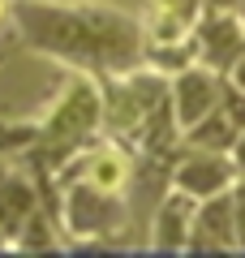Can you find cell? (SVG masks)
Segmentation results:
<instances>
[{
	"label": "cell",
	"instance_id": "obj_1",
	"mask_svg": "<svg viewBox=\"0 0 245 258\" xmlns=\"http://www.w3.org/2000/svg\"><path fill=\"white\" fill-rule=\"evenodd\" d=\"M18 22L26 39L43 52L95 64V69H125L138 56V26L125 13L73 5V0H26L18 5Z\"/></svg>",
	"mask_w": 245,
	"mask_h": 258
},
{
	"label": "cell",
	"instance_id": "obj_2",
	"mask_svg": "<svg viewBox=\"0 0 245 258\" xmlns=\"http://www.w3.org/2000/svg\"><path fill=\"white\" fill-rule=\"evenodd\" d=\"M95 125H99V95L82 82L60 99V108L52 112V120H47V129H43V138H47V147L69 151L73 142H82Z\"/></svg>",
	"mask_w": 245,
	"mask_h": 258
},
{
	"label": "cell",
	"instance_id": "obj_3",
	"mask_svg": "<svg viewBox=\"0 0 245 258\" xmlns=\"http://www.w3.org/2000/svg\"><path fill=\"white\" fill-rule=\"evenodd\" d=\"M245 52V26L228 18V9H215L211 18L198 22V60L211 69H232Z\"/></svg>",
	"mask_w": 245,
	"mask_h": 258
},
{
	"label": "cell",
	"instance_id": "obj_4",
	"mask_svg": "<svg viewBox=\"0 0 245 258\" xmlns=\"http://www.w3.org/2000/svg\"><path fill=\"white\" fill-rule=\"evenodd\" d=\"M241 134H245V91L241 95L228 91L224 99H219V108L207 112V116L190 129V142L202 147V151H228V147L241 142Z\"/></svg>",
	"mask_w": 245,
	"mask_h": 258
},
{
	"label": "cell",
	"instance_id": "obj_5",
	"mask_svg": "<svg viewBox=\"0 0 245 258\" xmlns=\"http://www.w3.org/2000/svg\"><path fill=\"white\" fill-rule=\"evenodd\" d=\"M219 99H224V91H219V82H215L211 69H181V78H176V95H172L176 125L194 129L207 112L219 108Z\"/></svg>",
	"mask_w": 245,
	"mask_h": 258
},
{
	"label": "cell",
	"instance_id": "obj_6",
	"mask_svg": "<svg viewBox=\"0 0 245 258\" xmlns=\"http://www.w3.org/2000/svg\"><path fill=\"white\" fill-rule=\"evenodd\" d=\"M232 185V168L219 155H194L176 168V189L185 198H215Z\"/></svg>",
	"mask_w": 245,
	"mask_h": 258
},
{
	"label": "cell",
	"instance_id": "obj_7",
	"mask_svg": "<svg viewBox=\"0 0 245 258\" xmlns=\"http://www.w3.org/2000/svg\"><path fill=\"white\" fill-rule=\"evenodd\" d=\"M194 249H236V220H232V198H211L194 215Z\"/></svg>",
	"mask_w": 245,
	"mask_h": 258
},
{
	"label": "cell",
	"instance_id": "obj_8",
	"mask_svg": "<svg viewBox=\"0 0 245 258\" xmlns=\"http://www.w3.org/2000/svg\"><path fill=\"white\" fill-rule=\"evenodd\" d=\"M112 215V203H108V189L99 185H86V189H73L69 194V224L73 232H99Z\"/></svg>",
	"mask_w": 245,
	"mask_h": 258
},
{
	"label": "cell",
	"instance_id": "obj_9",
	"mask_svg": "<svg viewBox=\"0 0 245 258\" xmlns=\"http://www.w3.org/2000/svg\"><path fill=\"white\" fill-rule=\"evenodd\" d=\"M198 9H202V0H159L155 39H159V43H181V39L198 26Z\"/></svg>",
	"mask_w": 245,
	"mask_h": 258
},
{
	"label": "cell",
	"instance_id": "obj_10",
	"mask_svg": "<svg viewBox=\"0 0 245 258\" xmlns=\"http://www.w3.org/2000/svg\"><path fill=\"white\" fill-rule=\"evenodd\" d=\"M35 215V189L22 176H9L0 185V228L5 232H22V224Z\"/></svg>",
	"mask_w": 245,
	"mask_h": 258
},
{
	"label": "cell",
	"instance_id": "obj_11",
	"mask_svg": "<svg viewBox=\"0 0 245 258\" xmlns=\"http://www.w3.org/2000/svg\"><path fill=\"white\" fill-rule=\"evenodd\" d=\"M181 198H185V194H181ZM181 198H172V203L159 211V220H155V232H159L155 245H159V249H181L185 245V203H181Z\"/></svg>",
	"mask_w": 245,
	"mask_h": 258
},
{
	"label": "cell",
	"instance_id": "obj_12",
	"mask_svg": "<svg viewBox=\"0 0 245 258\" xmlns=\"http://www.w3.org/2000/svg\"><path fill=\"white\" fill-rule=\"evenodd\" d=\"M120 181H125V164H120L116 155L91 159V185H99V189H116Z\"/></svg>",
	"mask_w": 245,
	"mask_h": 258
},
{
	"label": "cell",
	"instance_id": "obj_13",
	"mask_svg": "<svg viewBox=\"0 0 245 258\" xmlns=\"http://www.w3.org/2000/svg\"><path fill=\"white\" fill-rule=\"evenodd\" d=\"M232 220H236V245L245 249V185L232 189Z\"/></svg>",
	"mask_w": 245,
	"mask_h": 258
},
{
	"label": "cell",
	"instance_id": "obj_14",
	"mask_svg": "<svg viewBox=\"0 0 245 258\" xmlns=\"http://www.w3.org/2000/svg\"><path fill=\"white\" fill-rule=\"evenodd\" d=\"M232 82H236V91H245V52H241V60L232 64Z\"/></svg>",
	"mask_w": 245,
	"mask_h": 258
},
{
	"label": "cell",
	"instance_id": "obj_15",
	"mask_svg": "<svg viewBox=\"0 0 245 258\" xmlns=\"http://www.w3.org/2000/svg\"><path fill=\"white\" fill-rule=\"evenodd\" d=\"M211 9H236V5H241V0H207Z\"/></svg>",
	"mask_w": 245,
	"mask_h": 258
},
{
	"label": "cell",
	"instance_id": "obj_16",
	"mask_svg": "<svg viewBox=\"0 0 245 258\" xmlns=\"http://www.w3.org/2000/svg\"><path fill=\"white\" fill-rule=\"evenodd\" d=\"M236 164L245 168V134H241V142H236Z\"/></svg>",
	"mask_w": 245,
	"mask_h": 258
},
{
	"label": "cell",
	"instance_id": "obj_17",
	"mask_svg": "<svg viewBox=\"0 0 245 258\" xmlns=\"http://www.w3.org/2000/svg\"><path fill=\"white\" fill-rule=\"evenodd\" d=\"M0 232H5V228H0ZM0 245H5V237H0Z\"/></svg>",
	"mask_w": 245,
	"mask_h": 258
}]
</instances>
